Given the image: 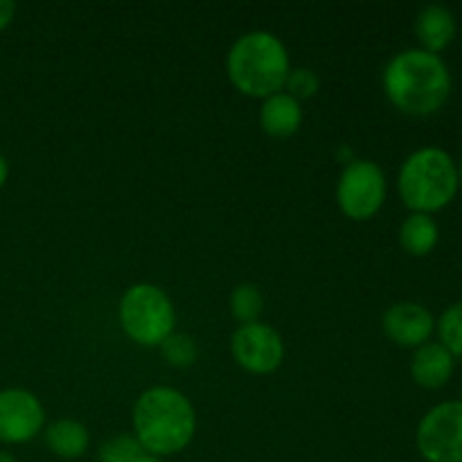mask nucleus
I'll list each match as a JSON object with an SVG mask.
<instances>
[{
    "instance_id": "nucleus-1",
    "label": "nucleus",
    "mask_w": 462,
    "mask_h": 462,
    "mask_svg": "<svg viewBox=\"0 0 462 462\" xmlns=\"http://www.w3.org/2000/svg\"><path fill=\"white\" fill-rule=\"evenodd\" d=\"M383 90L393 106L406 116H431L449 99V68L422 48L402 50L383 68Z\"/></svg>"
},
{
    "instance_id": "nucleus-2",
    "label": "nucleus",
    "mask_w": 462,
    "mask_h": 462,
    "mask_svg": "<svg viewBox=\"0 0 462 462\" xmlns=\"http://www.w3.org/2000/svg\"><path fill=\"white\" fill-rule=\"evenodd\" d=\"M197 431L194 406L180 391L156 386L144 391L134 406V436L156 458L174 456L192 442Z\"/></svg>"
},
{
    "instance_id": "nucleus-3",
    "label": "nucleus",
    "mask_w": 462,
    "mask_h": 462,
    "mask_svg": "<svg viewBox=\"0 0 462 462\" xmlns=\"http://www.w3.org/2000/svg\"><path fill=\"white\" fill-rule=\"evenodd\" d=\"M291 63L282 41L264 30L242 34L228 50L226 72L239 93L266 99L284 88Z\"/></svg>"
},
{
    "instance_id": "nucleus-4",
    "label": "nucleus",
    "mask_w": 462,
    "mask_h": 462,
    "mask_svg": "<svg viewBox=\"0 0 462 462\" xmlns=\"http://www.w3.org/2000/svg\"><path fill=\"white\" fill-rule=\"evenodd\" d=\"M458 183V167L454 158L445 149L424 147L404 161L397 189L406 208L431 215L454 201Z\"/></svg>"
},
{
    "instance_id": "nucleus-5",
    "label": "nucleus",
    "mask_w": 462,
    "mask_h": 462,
    "mask_svg": "<svg viewBox=\"0 0 462 462\" xmlns=\"http://www.w3.org/2000/svg\"><path fill=\"white\" fill-rule=\"evenodd\" d=\"M120 323L131 341L144 347L161 346L174 332L176 311L161 287L138 282L120 300Z\"/></svg>"
},
{
    "instance_id": "nucleus-6",
    "label": "nucleus",
    "mask_w": 462,
    "mask_h": 462,
    "mask_svg": "<svg viewBox=\"0 0 462 462\" xmlns=\"http://www.w3.org/2000/svg\"><path fill=\"white\" fill-rule=\"evenodd\" d=\"M386 199V176L374 161L347 162L337 185V201L343 215L355 221L373 219Z\"/></svg>"
},
{
    "instance_id": "nucleus-7",
    "label": "nucleus",
    "mask_w": 462,
    "mask_h": 462,
    "mask_svg": "<svg viewBox=\"0 0 462 462\" xmlns=\"http://www.w3.org/2000/svg\"><path fill=\"white\" fill-rule=\"evenodd\" d=\"M415 440L427 462H462V402L433 406L420 422Z\"/></svg>"
},
{
    "instance_id": "nucleus-8",
    "label": "nucleus",
    "mask_w": 462,
    "mask_h": 462,
    "mask_svg": "<svg viewBox=\"0 0 462 462\" xmlns=\"http://www.w3.org/2000/svg\"><path fill=\"white\" fill-rule=\"evenodd\" d=\"M235 361L244 370L255 374H269L280 368L284 359V343L280 334L266 323L239 325L230 341Z\"/></svg>"
},
{
    "instance_id": "nucleus-9",
    "label": "nucleus",
    "mask_w": 462,
    "mask_h": 462,
    "mask_svg": "<svg viewBox=\"0 0 462 462\" xmlns=\"http://www.w3.org/2000/svg\"><path fill=\"white\" fill-rule=\"evenodd\" d=\"M45 413L39 397L25 388L0 391V442L23 445L36 438L43 429Z\"/></svg>"
},
{
    "instance_id": "nucleus-10",
    "label": "nucleus",
    "mask_w": 462,
    "mask_h": 462,
    "mask_svg": "<svg viewBox=\"0 0 462 462\" xmlns=\"http://www.w3.org/2000/svg\"><path fill=\"white\" fill-rule=\"evenodd\" d=\"M436 320L431 311L420 302H395L383 314V332L402 347H420L429 343Z\"/></svg>"
},
{
    "instance_id": "nucleus-11",
    "label": "nucleus",
    "mask_w": 462,
    "mask_h": 462,
    "mask_svg": "<svg viewBox=\"0 0 462 462\" xmlns=\"http://www.w3.org/2000/svg\"><path fill=\"white\" fill-rule=\"evenodd\" d=\"M415 383L424 388H442L454 374V355L440 343H424L411 361Z\"/></svg>"
},
{
    "instance_id": "nucleus-12",
    "label": "nucleus",
    "mask_w": 462,
    "mask_h": 462,
    "mask_svg": "<svg viewBox=\"0 0 462 462\" xmlns=\"http://www.w3.org/2000/svg\"><path fill=\"white\" fill-rule=\"evenodd\" d=\"M302 125V106L284 90L269 95L260 106V126L273 138H289Z\"/></svg>"
},
{
    "instance_id": "nucleus-13",
    "label": "nucleus",
    "mask_w": 462,
    "mask_h": 462,
    "mask_svg": "<svg viewBox=\"0 0 462 462\" xmlns=\"http://www.w3.org/2000/svg\"><path fill=\"white\" fill-rule=\"evenodd\" d=\"M415 34H418L422 50L438 54L454 41L456 18L442 5H429L418 14L415 21Z\"/></svg>"
},
{
    "instance_id": "nucleus-14",
    "label": "nucleus",
    "mask_w": 462,
    "mask_h": 462,
    "mask_svg": "<svg viewBox=\"0 0 462 462\" xmlns=\"http://www.w3.org/2000/svg\"><path fill=\"white\" fill-rule=\"evenodd\" d=\"M88 431L77 420H57L45 429V445L59 458H81L88 449Z\"/></svg>"
},
{
    "instance_id": "nucleus-15",
    "label": "nucleus",
    "mask_w": 462,
    "mask_h": 462,
    "mask_svg": "<svg viewBox=\"0 0 462 462\" xmlns=\"http://www.w3.org/2000/svg\"><path fill=\"white\" fill-rule=\"evenodd\" d=\"M438 237H440V228H438L436 219L424 212L409 215L400 228L402 248L413 257L429 255L436 248Z\"/></svg>"
},
{
    "instance_id": "nucleus-16",
    "label": "nucleus",
    "mask_w": 462,
    "mask_h": 462,
    "mask_svg": "<svg viewBox=\"0 0 462 462\" xmlns=\"http://www.w3.org/2000/svg\"><path fill=\"white\" fill-rule=\"evenodd\" d=\"M230 311L242 325L257 323L264 311V296L255 284H239L230 293Z\"/></svg>"
},
{
    "instance_id": "nucleus-17",
    "label": "nucleus",
    "mask_w": 462,
    "mask_h": 462,
    "mask_svg": "<svg viewBox=\"0 0 462 462\" xmlns=\"http://www.w3.org/2000/svg\"><path fill=\"white\" fill-rule=\"evenodd\" d=\"M144 456V449L140 447V442L135 440V436H122L111 438V440L104 442L99 447L97 460L99 462H138Z\"/></svg>"
},
{
    "instance_id": "nucleus-18",
    "label": "nucleus",
    "mask_w": 462,
    "mask_h": 462,
    "mask_svg": "<svg viewBox=\"0 0 462 462\" xmlns=\"http://www.w3.org/2000/svg\"><path fill=\"white\" fill-rule=\"evenodd\" d=\"M161 350L162 356L167 359V364L176 365V368H188L197 361V343H194L192 337L188 334H179V332H171L165 341L161 343Z\"/></svg>"
},
{
    "instance_id": "nucleus-19",
    "label": "nucleus",
    "mask_w": 462,
    "mask_h": 462,
    "mask_svg": "<svg viewBox=\"0 0 462 462\" xmlns=\"http://www.w3.org/2000/svg\"><path fill=\"white\" fill-rule=\"evenodd\" d=\"M438 334H440V346H445L454 356L462 355V300L440 316Z\"/></svg>"
},
{
    "instance_id": "nucleus-20",
    "label": "nucleus",
    "mask_w": 462,
    "mask_h": 462,
    "mask_svg": "<svg viewBox=\"0 0 462 462\" xmlns=\"http://www.w3.org/2000/svg\"><path fill=\"white\" fill-rule=\"evenodd\" d=\"M319 86L320 79L314 70H310V68H293V70H289L287 81H284V88H287L284 93L300 102V99L314 97Z\"/></svg>"
},
{
    "instance_id": "nucleus-21",
    "label": "nucleus",
    "mask_w": 462,
    "mask_h": 462,
    "mask_svg": "<svg viewBox=\"0 0 462 462\" xmlns=\"http://www.w3.org/2000/svg\"><path fill=\"white\" fill-rule=\"evenodd\" d=\"M14 14H16V5L12 0H0V32L14 21Z\"/></svg>"
},
{
    "instance_id": "nucleus-22",
    "label": "nucleus",
    "mask_w": 462,
    "mask_h": 462,
    "mask_svg": "<svg viewBox=\"0 0 462 462\" xmlns=\"http://www.w3.org/2000/svg\"><path fill=\"white\" fill-rule=\"evenodd\" d=\"M7 179H9V162H7V158L0 153V188L7 183Z\"/></svg>"
},
{
    "instance_id": "nucleus-23",
    "label": "nucleus",
    "mask_w": 462,
    "mask_h": 462,
    "mask_svg": "<svg viewBox=\"0 0 462 462\" xmlns=\"http://www.w3.org/2000/svg\"><path fill=\"white\" fill-rule=\"evenodd\" d=\"M0 462H16L12 454H7V451H0Z\"/></svg>"
},
{
    "instance_id": "nucleus-24",
    "label": "nucleus",
    "mask_w": 462,
    "mask_h": 462,
    "mask_svg": "<svg viewBox=\"0 0 462 462\" xmlns=\"http://www.w3.org/2000/svg\"><path fill=\"white\" fill-rule=\"evenodd\" d=\"M138 462H162V458H156V456H152V454H144Z\"/></svg>"
},
{
    "instance_id": "nucleus-25",
    "label": "nucleus",
    "mask_w": 462,
    "mask_h": 462,
    "mask_svg": "<svg viewBox=\"0 0 462 462\" xmlns=\"http://www.w3.org/2000/svg\"><path fill=\"white\" fill-rule=\"evenodd\" d=\"M458 180L462 183V161H460V167H458Z\"/></svg>"
}]
</instances>
